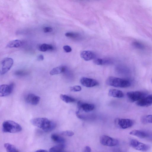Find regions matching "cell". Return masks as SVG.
Wrapping results in <instances>:
<instances>
[{
    "label": "cell",
    "instance_id": "cell-22",
    "mask_svg": "<svg viewBox=\"0 0 152 152\" xmlns=\"http://www.w3.org/2000/svg\"><path fill=\"white\" fill-rule=\"evenodd\" d=\"M65 147V145L63 144H60L54 146L49 149V152H61L63 151Z\"/></svg>",
    "mask_w": 152,
    "mask_h": 152
},
{
    "label": "cell",
    "instance_id": "cell-3",
    "mask_svg": "<svg viewBox=\"0 0 152 152\" xmlns=\"http://www.w3.org/2000/svg\"><path fill=\"white\" fill-rule=\"evenodd\" d=\"M22 130L21 126L16 122L11 120L4 121L2 125V131L4 132L15 133Z\"/></svg>",
    "mask_w": 152,
    "mask_h": 152
},
{
    "label": "cell",
    "instance_id": "cell-30",
    "mask_svg": "<svg viewBox=\"0 0 152 152\" xmlns=\"http://www.w3.org/2000/svg\"><path fill=\"white\" fill-rule=\"evenodd\" d=\"M60 134L63 135L68 136H72L74 134V133L71 131H66L61 132Z\"/></svg>",
    "mask_w": 152,
    "mask_h": 152
},
{
    "label": "cell",
    "instance_id": "cell-23",
    "mask_svg": "<svg viewBox=\"0 0 152 152\" xmlns=\"http://www.w3.org/2000/svg\"><path fill=\"white\" fill-rule=\"evenodd\" d=\"M60 96L61 99L66 103L73 102L75 101L74 98L66 95L61 94Z\"/></svg>",
    "mask_w": 152,
    "mask_h": 152
},
{
    "label": "cell",
    "instance_id": "cell-4",
    "mask_svg": "<svg viewBox=\"0 0 152 152\" xmlns=\"http://www.w3.org/2000/svg\"><path fill=\"white\" fill-rule=\"evenodd\" d=\"M13 64V59L7 57L4 58L1 63L0 74L3 75L6 73L11 68Z\"/></svg>",
    "mask_w": 152,
    "mask_h": 152
},
{
    "label": "cell",
    "instance_id": "cell-9",
    "mask_svg": "<svg viewBox=\"0 0 152 152\" xmlns=\"http://www.w3.org/2000/svg\"><path fill=\"white\" fill-rule=\"evenodd\" d=\"M14 85L12 83L7 84H2L0 86V96H5L10 95L12 92Z\"/></svg>",
    "mask_w": 152,
    "mask_h": 152
},
{
    "label": "cell",
    "instance_id": "cell-14",
    "mask_svg": "<svg viewBox=\"0 0 152 152\" xmlns=\"http://www.w3.org/2000/svg\"><path fill=\"white\" fill-rule=\"evenodd\" d=\"M129 134L142 139L148 138L150 136L149 133L147 132L140 130H133L129 132Z\"/></svg>",
    "mask_w": 152,
    "mask_h": 152
},
{
    "label": "cell",
    "instance_id": "cell-1",
    "mask_svg": "<svg viewBox=\"0 0 152 152\" xmlns=\"http://www.w3.org/2000/svg\"><path fill=\"white\" fill-rule=\"evenodd\" d=\"M34 126L46 132H50L55 129L56 124L54 122L45 118H37L31 120Z\"/></svg>",
    "mask_w": 152,
    "mask_h": 152
},
{
    "label": "cell",
    "instance_id": "cell-25",
    "mask_svg": "<svg viewBox=\"0 0 152 152\" xmlns=\"http://www.w3.org/2000/svg\"><path fill=\"white\" fill-rule=\"evenodd\" d=\"M141 121L144 124L152 123V115H149L142 116L141 118Z\"/></svg>",
    "mask_w": 152,
    "mask_h": 152
},
{
    "label": "cell",
    "instance_id": "cell-12",
    "mask_svg": "<svg viewBox=\"0 0 152 152\" xmlns=\"http://www.w3.org/2000/svg\"><path fill=\"white\" fill-rule=\"evenodd\" d=\"M136 104L139 106L147 107L152 105V94L146 95L136 102Z\"/></svg>",
    "mask_w": 152,
    "mask_h": 152
},
{
    "label": "cell",
    "instance_id": "cell-18",
    "mask_svg": "<svg viewBox=\"0 0 152 152\" xmlns=\"http://www.w3.org/2000/svg\"><path fill=\"white\" fill-rule=\"evenodd\" d=\"M112 61L109 59L96 58L94 61V63L97 65H103L110 64Z\"/></svg>",
    "mask_w": 152,
    "mask_h": 152
},
{
    "label": "cell",
    "instance_id": "cell-17",
    "mask_svg": "<svg viewBox=\"0 0 152 152\" xmlns=\"http://www.w3.org/2000/svg\"><path fill=\"white\" fill-rule=\"evenodd\" d=\"M108 94L110 96L117 98H122L124 96V94L121 91L115 89H110Z\"/></svg>",
    "mask_w": 152,
    "mask_h": 152
},
{
    "label": "cell",
    "instance_id": "cell-27",
    "mask_svg": "<svg viewBox=\"0 0 152 152\" xmlns=\"http://www.w3.org/2000/svg\"><path fill=\"white\" fill-rule=\"evenodd\" d=\"M65 36L68 37L73 39H77L80 38V35L77 33L73 32H67L65 34Z\"/></svg>",
    "mask_w": 152,
    "mask_h": 152
},
{
    "label": "cell",
    "instance_id": "cell-26",
    "mask_svg": "<svg viewBox=\"0 0 152 152\" xmlns=\"http://www.w3.org/2000/svg\"><path fill=\"white\" fill-rule=\"evenodd\" d=\"M132 45L135 48L140 50H143L145 48L144 45L142 43L137 41L133 42Z\"/></svg>",
    "mask_w": 152,
    "mask_h": 152
},
{
    "label": "cell",
    "instance_id": "cell-2",
    "mask_svg": "<svg viewBox=\"0 0 152 152\" xmlns=\"http://www.w3.org/2000/svg\"><path fill=\"white\" fill-rule=\"evenodd\" d=\"M106 83L108 86L118 88H126L131 85L130 82L127 80L113 76L108 77Z\"/></svg>",
    "mask_w": 152,
    "mask_h": 152
},
{
    "label": "cell",
    "instance_id": "cell-15",
    "mask_svg": "<svg viewBox=\"0 0 152 152\" xmlns=\"http://www.w3.org/2000/svg\"><path fill=\"white\" fill-rule=\"evenodd\" d=\"M81 57L86 61H88L94 59L95 57L94 53L90 51L84 50L80 54Z\"/></svg>",
    "mask_w": 152,
    "mask_h": 152
},
{
    "label": "cell",
    "instance_id": "cell-11",
    "mask_svg": "<svg viewBox=\"0 0 152 152\" xmlns=\"http://www.w3.org/2000/svg\"><path fill=\"white\" fill-rule=\"evenodd\" d=\"M77 106L79 110H82L86 113L92 111L95 107L93 104L83 102L80 101L78 102Z\"/></svg>",
    "mask_w": 152,
    "mask_h": 152
},
{
    "label": "cell",
    "instance_id": "cell-36",
    "mask_svg": "<svg viewBox=\"0 0 152 152\" xmlns=\"http://www.w3.org/2000/svg\"><path fill=\"white\" fill-rule=\"evenodd\" d=\"M61 152H67L65 151H63Z\"/></svg>",
    "mask_w": 152,
    "mask_h": 152
},
{
    "label": "cell",
    "instance_id": "cell-13",
    "mask_svg": "<svg viewBox=\"0 0 152 152\" xmlns=\"http://www.w3.org/2000/svg\"><path fill=\"white\" fill-rule=\"evenodd\" d=\"M25 100L27 103L30 104L36 105L39 103L40 98L34 94L30 93L26 96Z\"/></svg>",
    "mask_w": 152,
    "mask_h": 152
},
{
    "label": "cell",
    "instance_id": "cell-24",
    "mask_svg": "<svg viewBox=\"0 0 152 152\" xmlns=\"http://www.w3.org/2000/svg\"><path fill=\"white\" fill-rule=\"evenodd\" d=\"M4 146L7 152H19L13 145L9 143H6Z\"/></svg>",
    "mask_w": 152,
    "mask_h": 152
},
{
    "label": "cell",
    "instance_id": "cell-32",
    "mask_svg": "<svg viewBox=\"0 0 152 152\" xmlns=\"http://www.w3.org/2000/svg\"><path fill=\"white\" fill-rule=\"evenodd\" d=\"M43 29L44 32L45 33L50 32L53 31L52 28L49 27H45Z\"/></svg>",
    "mask_w": 152,
    "mask_h": 152
},
{
    "label": "cell",
    "instance_id": "cell-5",
    "mask_svg": "<svg viewBox=\"0 0 152 152\" xmlns=\"http://www.w3.org/2000/svg\"><path fill=\"white\" fill-rule=\"evenodd\" d=\"M133 121L129 119L116 118L115 120V126L122 129H126L132 126L134 124Z\"/></svg>",
    "mask_w": 152,
    "mask_h": 152
},
{
    "label": "cell",
    "instance_id": "cell-34",
    "mask_svg": "<svg viewBox=\"0 0 152 152\" xmlns=\"http://www.w3.org/2000/svg\"><path fill=\"white\" fill-rule=\"evenodd\" d=\"M91 148L88 146H86L85 147L84 150V152H91Z\"/></svg>",
    "mask_w": 152,
    "mask_h": 152
},
{
    "label": "cell",
    "instance_id": "cell-33",
    "mask_svg": "<svg viewBox=\"0 0 152 152\" xmlns=\"http://www.w3.org/2000/svg\"><path fill=\"white\" fill-rule=\"evenodd\" d=\"M44 59V56L42 54L39 55L37 57V59L38 61H42Z\"/></svg>",
    "mask_w": 152,
    "mask_h": 152
},
{
    "label": "cell",
    "instance_id": "cell-8",
    "mask_svg": "<svg viewBox=\"0 0 152 152\" xmlns=\"http://www.w3.org/2000/svg\"><path fill=\"white\" fill-rule=\"evenodd\" d=\"M100 141L102 144L108 146H115L118 144L119 142L117 139L106 135L101 136Z\"/></svg>",
    "mask_w": 152,
    "mask_h": 152
},
{
    "label": "cell",
    "instance_id": "cell-37",
    "mask_svg": "<svg viewBox=\"0 0 152 152\" xmlns=\"http://www.w3.org/2000/svg\"><path fill=\"white\" fill-rule=\"evenodd\" d=\"M151 82L152 83V79H151Z\"/></svg>",
    "mask_w": 152,
    "mask_h": 152
},
{
    "label": "cell",
    "instance_id": "cell-35",
    "mask_svg": "<svg viewBox=\"0 0 152 152\" xmlns=\"http://www.w3.org/2000/svg\"><path fill=\"white\" fill-rule=\"evenodd\" d=\"M35 152H48L47 151L44 149H39L35 151Z\"/></svg>",
    "mask_w": 152,
    "mask_h": 152
},
{
    "label": "cell",
    "instance_id": "cell-16",
    "mask_svg": "<svg viewBox=\"0 0 152 152\" xmlns=\"http://www.w3.org/2000/svg\"><path fill=\"white\" fill-rule=\"evenodd\" d=\"M67 67L61 65L53 69L50 72V74L51 75H58L64 73L67 70Z\"/></svg>",
    "mask_w": 152,
    "mask_h": 152
},
{
    "label": "cell",
    "instance_id": "cell-21",
    "mask_svg": "<svg viewBox=\"0 0 152 152\" xmlns=\"http://www.w3.org/2000/svg\"><path fill=\"white\" fill-rule=\"evenodd\" d=\"M51 137L54 142L60 144H63L65 141L64 138L55 134H52Z\"/></svg>",
    "mask_w": 152,
    "mask_h": 152
},
{
    "label": "cell",
    "instance_id": "cell-6",
    "mask_svg": "<svg viewBox=\"0 0 152 152\" xmlns=\"http://www.w3.org/2000/svg\"><path fill=\"white\" fill-rule=\"evenodd\" d=\"M129 144L131 147L134 149L143 152L148 151L150 148L149 145L135 139L131 140L130 141Z\"/></svg>",
    "mask_w": 152,
    "mask_h": 152
},
{
    "label": "cell",
    "instance_id": "cell-28",
    "mask_svg": "<svg viewBox=\"0 0 152 152\" xmlns=\"http://www.w3.org/2000/svg\"><path fill=\"white\" fill-rule=\"evenodd\" d=\"M28 74V72L24 70H19L16 71L15 74L18 76H24Z\"/></svg>",
    "mask_w": 152,
    "mask_h": 152
},
{
    "label": "cell",
    "instance_id": "cell-7",
    "mask_svg": "<svg viewBox=\"0 0 152 152\" xmlns=\"http://www.w3.org/2000/svg\"><path fill=\"white\" fill-rule=\"evenodd\" d=\"M146 95L144 93L139 91H129L126 93L128 99L131 102H137Z\"/></svg>",
    "mask_w": 152,
    "mask_h": 152
},
{
    "label": "cell",
    "instance_id": "cell-31",
    "mask_svg": "<svg viewBox=\"0 0 152 152\" xmlns=\"http://www.w3.org/2000/svg\"><path fill=\"white\" fill-rule=\"evenodd\" d=\"M63 49L65 51L66 53H69L72 50L71 47L69 45H64L63 47Z\"/></svg>",
    "mask_w": 152,
    "mask_h": 152
},
{
    "label": "cell",
    "instance_id": "cell-19",
    "mask_svg": "<svg viewBox=\"0 0 152 152\" xmlns=\"http://www.w3.org/2000/svg\"><path fill=\"white\" fill-rule=\"evenodd\" d=\"M22 42L20 40L15 39L11 41L7 45V48H18L20 47L22 44Z\"/></svg>",
    "mask_w": 152,
    "mask_h": 152
},
{
    "label": "cell",
    "instance_id": "cell-29",
    "mask_svg": "<svg viewBox=\"0 0 152 152\" xmlns=\"http://www.w3.org/2000/svg\"><path fill=\"white\" fill-rule=\"evenodd\" d=\"M71 91L73 92L80 91L82 89L81 87L79 86H75L72 87H71L70 88Z\"/></svg>",
    "mask_w": 152,
    "mask_h": 152
},
{
    "label": "cell",
    "instance_id": "cell-10",
    "mask_svg": "<svg viewBox=\"0 0 152 152\" xmlns=\"http://www.w3.org/2000/svg\"><path fill=\"white\" fill-rule=\"evenodd\" d=\"M81 84L86 87L90 88L98 85L99 83L96 80L86 77H82L80 80Z\"/></svg>",
    "mask_w": 152,
    "mask_h": 152
},
{
    "label": "cell",
    "instance_id": "cell-20",
    "mask_svg": "<svg viewBox=\"0 0 152 152\" xmlns=\"http://www.w3.org/2000/svg\"><path fill=\"white\" fill-rule=\"evenodd\" d=\"M38 49L40 51L45 52L52 50L54 49V47L52 45L44 43L39 45Z\"/></svg>",
    "mask_w": 152,
    "mask_h": 152
}]
</instances>
